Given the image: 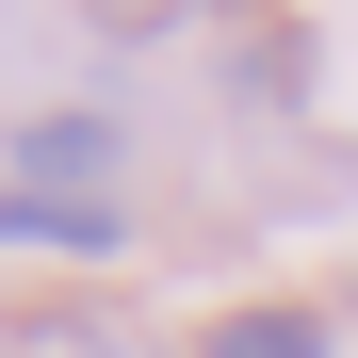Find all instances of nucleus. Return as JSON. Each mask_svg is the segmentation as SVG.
Instances as JSON below:
<instances>
[{
	"label": "nucleus",
	"mask_w": 358,
	"mask_h": 358,
	"mask_svg": "<svg viewBox=\"0 0 358 358\" xmlns=\"http://www.w3.org/2000/svg\"><path fill=\"white\" fill-rule=\"evenodd\" d=\"M114 147H131L114 114H33V131H17V196H98Z\"/></svg>",
	"instance_id": "f257e3e1"
},
{
	"label": "nucleus",
	"mask_w": 358,
	"mask_h": 358,
	"mask_svg": "<svg viewBox=\"0 0 358 358\" xmlns=\"http://www.w3.org/2000/svg\"><path fill=\"white\" fill-rule=\"evenodd\" d=\"M0 245H66V261H114V245H131V212H114V196H17V179H0Z\"/></svg>",
	"instance_id": "f03ea898"
},
{
	"label": "nucleus",
	"mask_w": 358,
	"mask_h": 358,
	"mask_svg": "<svg viewBox=\"0 0 358 358\" xmlns=\"http://www.w3.org/2000/svg\"><path fill=\"white\" fill-rule=\"evenodd\" d=\"M196 358H326V326H310V310H228Z\"/></svg>",
	"instance_id": "7ed1b4c3"
},
{
	"label": "nucleus",
	"mask_w": 358,
	"mask_h": 358,
	"mask_svg": "<svg viewBox=\"0 0 358 358\" xmlns=\"http://www.w3.org/2000/svg\"><path fill=\"white\" fill-rule=\"evenodd\" d=\"M179 17H196V0H114V33H179Z\"/></svg>",
	"instance_id": "20e7f679"
}]
</instances>
